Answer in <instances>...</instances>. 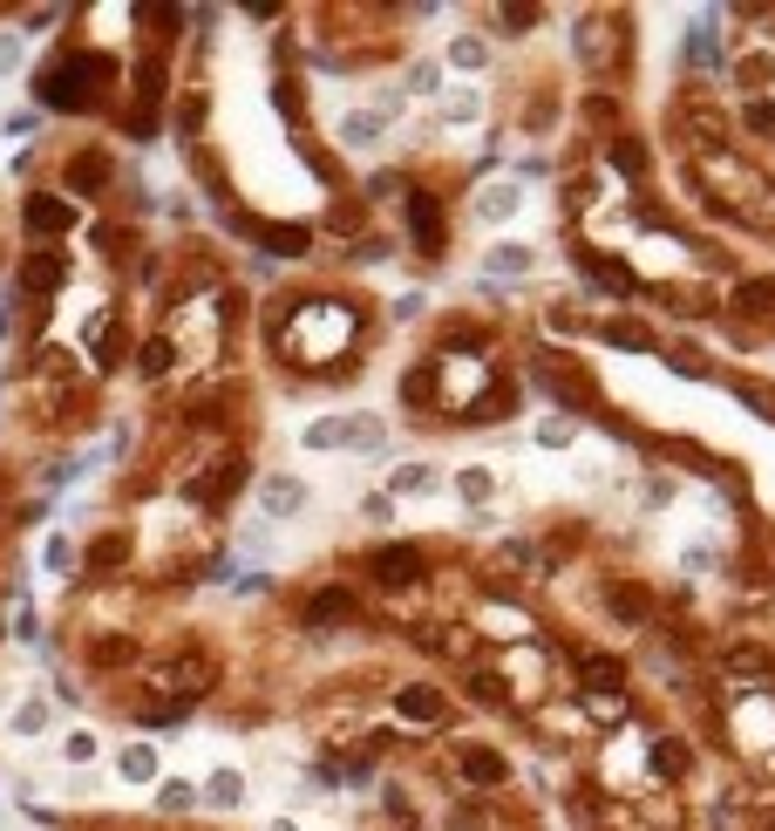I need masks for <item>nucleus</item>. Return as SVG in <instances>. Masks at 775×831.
<instances>
[{
	"label": "nucleus",
	"instance_id": "obj_23",
	"mask_svg": "<svg viewBox=\"0 0 775 831\" xmlns=\"http://www.w3.org/2000/svg\"><path fill=\"white\" fill-rule=\"evenodd\" d=\"M96 757H103V736H96V729H68V736H62V764H68V770L96 764Z\"/></svg>",
	"mask_w": 775,
	"mask_h": 831
},
{
	"label": "nucleus",
	"instance_id": "obj_8",
	"mask_svg": "<svg viewBox=\"0 0 775 831\" xmlns=\"http://www.w3.org/2000/svg\"><path fill=\"white\" fill-rule=\"evenodd\" d=\"M347 620H360V600L347 586H320V593H306V627H347Z\"/></svg>",
	"mask_w": 775,
	"mask_h": 831
},
{
	"label": "nucleus",
	"instance_id": "obj_5",
	"mask_svg": "<svg viewBox=\"0 0 775 831\" xmlns=\"http://www.w3.org/2000/svg\"><path fill=\"white\" fill-rule=\"evenodd\" d=\"M62 280H68V253L62 246H28V259H21V300L62 294Z\"/></svg>",
	"mask_w": 775,
	"mask_h": 831
},
{
	"label": "nucleus",
	"instance_id": "obj_27",
	"mask_svg": "<svg viewBox=\"0 0 775 831\" xmlns=\"http://www.w3.org/2000/svg\"><path fill=\"white\" fill-rule=\"evenodd\" d=\"M489 491H497V478H489V470H483V464H470V470H456V498H463V504H483Z\"/></svg>",
	"mask_w": 775,
	"mask_h": 831
},
{
	"label": "nucleus",
	"instance_id": "obj_37",
	"mask_svg": "<svg viewBox=\"0 0 775 831\" xmlns=\"http://www.w3.org/2000/svg\"><path fill=\"white\" fill-rule=\"evenodd\" d=\"M612 157H620V171H646V150H633V143H620Z\"/></svg>",
	"mask_w": 775,
	"mask_h": 831
},
{
	"label": "nucleus",
	"instance_id": "obj_21",
	"mask_svg": "<svg viewBox=\"0 0 775 831\" xmlns=\"http://www.w3.org/2000/svg\"><path fill=\"white\" fill-rule=\"evenodd\" d=\"M517 205H524V191H517V184H489V191L476 198V219H489V225H504V219H510Z\"/></svg>",
	"mask_w": 775,
	"mask_h": 831
},
{
	"label": "nucleus",
	"instance_id": "obj_12",
	"mask_svg": "<svg viewBox=\"0 0 775 831\" xmlns=\"http://www.w3.org/2000/svg\"><path fill=\"white\" fill-rule=\"evenodd\" d=\"M109 184V157L103 150H82V157H68V184H62V198L75 205L82 191H103Z\"/></svg>",
	"mask_w": 775,
	"mask_h": 831
},
{
	"label": "nucleus",
	"instance_id": "obj_33",
	"mask_svg": "<svg viewBox=\"0 0 775 831\" xmlns=\"http://www.w3.org/2000/svg\"><path fill=\"white\" fill-rule=\"evenodd\" d=\"M41 566H49V573H68V566H75V545H68V539H49V545H41Z\"/></svg>",
	"mask_w": 775,
	"mask_h": 831
},
{
	"label": "nucleus",
	"instance_id": "obj_17",
	"mask_svg": "<svg viewBox=\"0 0 775 831\" xmlns=\"http://www.w3.org/2000/svg\"><path fill=\"white\" fill-rule=\"evenodd\" d=\"M82 566H89V573H116V566H130V532L89 539V552H82Z\"/></svg>",
	"mask_w": 775,
	"mask_h": 831
},
{
	"label": "nucleus",
	"instance_id": "obj_31",
	"mask_svg": "<svg viewBox=\"0 0 775 831\" xmlns=\"http://www.w3.org/2000/svg\"><path fill=\"white\" fill-rule=\"evenodd\" d=\"M408 89H416V96H442V62H416V68H408Z\"/></svg>",
	"mask_w": 775,
	"mask_h": 831
},
{
	"label": "nucleus",
	"instance_id": "obj_34",
	"mask_svg": "<svg viewBox=\"0 0 775 831\" xmlns=\"http://www.w3.org/2000/svg\"><path fill=\"white\" fill-rule=\"evenodd\" d=\"M360 519H367V525H388V519H395V498H388V491H381V498H360Z\"/></svg>",
	"mask_w": 775,
	"mask_h": 831
},
{
	"label": "nucleus",
	"instance_id": "obj_6",
	"mask_svg": "<svg viewBox=\"0 0 775 831\" xmlns=\"http://www.w3.org/2000/svg\"><path fill=\"white\" fill-rule=\"evenodd\" d=\"M259 511H266V525L300 519V511H306V484L286 478V470H266V478H259Z\"/></svg>",
	"mask_w": 775,
	"mask_h": 831
},
{
	"label": "nucleus",
	"instance_id": "obj_3",
	"mask_svg": "<svg viewBox=\"0 0 775 831\" xmlns=\"http://www.w3.org/2000/svg\"><path fill=\"white\" fill-rule=\"evenodd\" d=\"M21 225H28L34 246H55V239H68V232L82 225V205H68L62 191H28L21 198Z\"/></svg>",
	"mask_w": 775,
	"mask_h": 831
},
{
	"label": "nucleus",
	"instance_id": "obj_25",
	"mask_svg": "<svg viewBox=\"0 0 775 831\" xmlns=\"http://www.w3.org/2000/svg\"><path fill=\"white\" fill-rule=\"evenodd\" d=\"M489 62V42H483V34H456V42H449V68H483Z\"/></svg>",
	"mask_w": 775,
	"mask_h": 831
},
{
	"label": "nucleus",
	"instance_id": "obj_20",
	"mask_svg": "<svg viewBox=\"0 0 775 831\" xmlns=\"http://www.w3.org/2000/svg\"><path fill=\"white\" fill-rule=\"evenodd\" d=\"M143 648L130 641V635H103V641H89V668H130Z\"/></svg>",
	"mask_w": 775,
	"mask_h": 831
},
{
	"label": "nucleus",
	"instance_id": "obj_4",
	"mask_svg": "<svg viewBox=\"0 0 775 831\" xmlns=\"http://www.w3.org/2000/svg\"><path fill=\"white\" fill-rule=\"evenodd\" d=\"M408 239H416L422 259H442L449 253V225H442V205L429 191H408Z\"/></svg>",
	"mask_w": 775,
	"mask_h": 831
},
{
	"label": "nucleus",
	"instance_id": "obj_24",
	"mask_svg": "<svg viewBox=\"0 0 775 831\" xmlns=\"http://www.w3.org/2000/svg\"><path fill=\"white\" fill-rule=\"evenodd\" d=\"M483 273H497V280H510V273H530V253L504 239V246H489V253H483Z\"/></svg>",
	"mask_w": 775,
	"mask_h": 831
},
{
	"label": "nucleus",
	"instance_id": "obj_15",
	"mask_svg": "<svg viewBox=\"0 0 775 831\" xmlns=\"http://www.w3.org/2000/svg\"><path fill=\"white\" fill-rule=\"evenodd\" d=\"M171 362H177V341H171V334L137 341V375H143V382H163V375H171Z\"/></svg>",
	"mask_w": 775,
	"mask_h": 831
},
{
	"label": "nucleus",
	"instance_id": "obj_22",
	"mask_svg": "<svg viewBox=\"0 0 775 831\" xmlns=\"http://www.w3.org/2000/svg\"><path fill=\"white\" fill-rule=\"evenodd\" d=\"M157 811H163V818H184V811H197V784H184V777H163V784H157Z\"/></svg>",
	"mask_w": 775,
	"mask_h": 831
},
{
	"label": "nucleus",
	"instance_id": "obj_2",
	"mask_svg": "<svg viewBox=\"0 0 775 831\" xmlns=\"http://www.w3.org/2000/svg\"><path fill=\"white\" fill-rule=\"evenodd\" d=\"M109 89H116V68L89 49H62L34 68V103L55 116H89V109H103Z\"/></svg>",
	"mask_w": 775,
	"mask_h": 831
},
{
	"label": "nucleus",
	"instance_id": "obj_28",
	"mask_svg": "<svg viewBox=\"0 0 775 831\" xmlns=\"http://www.w3.org/2000/svg\"><path fill=\"white\" fill-rule=\"evenodd\" d=\"M476 116H483V96H476V89H456V96L442 103V124H449V130H456V124H476Z\"/></svg>",
	"mask_w": 775,
	"mask_h": 831
},
{
	"label": "nucleus",
	"instance_id": "obj_19",
	"mask_svg": "<svg viewBox=\"0 0 775 831\" xmlns=\"http://www.w3.org/2000/svg\"><path fill=\"white\" fill-rule=\"evenodd\" d=\"M456 764H463L470 784H504V777H510V764L497 757V749H476V743H463V757H456Z\"/></svg>",
	"mask_w": 775,
	"mask_h": 831
},
{
	"label": "nucleus",
	"instance_id": "obj_30",
	"mask_svg": "<svg viewBox=\"0 0 775 831\" xmlns=\"http://www.w3.org/2000/svg\"><path fill=\"white\" fill-rule=\"evenodd\" d=\"M388 444V423H375V416H354V444L347 450H381Z\"/></svg>",
	"mask_w": 775,
	"mask_h": 831
},
{
	"label": "nucleus",
	"instance_id": "obj_36",
	"mask_svg": "<svg viewBox=\"0 0 775 831\" xmlns=\"http://www.w3.org/2000/svg\"><path fill=\"white\" fill-rule=\"evenodd\" d=\"M422 307H429V300H422V294H401V300H395V307H388V313H395V321H416V313H422Z\"/></svg>",
	"mask_w": 775,
	"mask_h": 831
},
{
	"label": "nucleus",
	"instance_id": "obj_29",
	"mask_svg": "<svg viewBox=\"0 0 775 831\" xmlns=\"http://www.w3.org/2000/svg\"><path fill=\"white\" fill-rule=\"evenodd\" d=\"M21 62H28V42L14 28H0V83H8V75H21Z\"/></svg>",
	"mask_w": 775,
	"mask_h": 831
},
{
	"label": "nucleus",
	"instance_id": "obj_7",
	"mask_svg": "<svg viewBox=\"0 0 775 831\" xmlns=\"http://www.w3.org/2000/svg\"><path fill=\"white\" fill-rule=\"evenodd\" d=\"M367 579H375V586H388V593L416 586V579H422V552H416V545H381L375 560H367Z\"/></svg>",
	"mask_w": 775,
	"mask_h": 831
},
{
	"label": "nucleus",
	"instance_id": "obj_14",
	"mask_svg": "<svg viewBox=\"0 0 775 831\" xmlns=\"http://www.w3.org/2000/svg\"><path fill=\"white\" fill-rule=\"evenodd\" d=\"M197 798L212 805V811H238V805H245V770H232V764H225V770H212Z\"/></svg>",
	"mask_w": 775,
	"mask_h": 831
},
{
	"label": "nucleus",
	"instance_id": "obj_32",
	"mask_svg": "<svg viewBox=\"0 0 775 831\" xmlns=\"http://www.w3.org/2000/svg\"><path fill=\"white\" fill-rule=\"evenodd\" d=\"M742 307H749V313H775V280H749V287H742Z\"/></svg>",
	"mask_w": 775,
	"mask_h": 831
},
{
	"label": "nucleus",
	"instance_id": "obj_26",
	"mask_svg": "<svg viewBox=\"0 0 775 831\" xmlns=\"http://www.w3.org/2000/svg\"><path fill=\"white\" fill-rule=\"evenodd\" d=\"M8 729H14V736H41V729H49V702L28 695V702L14 709V716H8Z\"/></svg>",
	"mask_w": 775,
	"mask_h": 831
},
{
	"label": "nucleus",
	"instance_id": "obj_35",
	"mask_svg": "<svg viewBox=\"0 0 775 831\" xmlns=\"http://www.w3.org/2000/svg\"><path fill=\"white\" fill-rule=\"evenodd\" d=\"M14 307H21V294H0V341H14Z\"/></svg>",
	"mask_w": 775,
	"mask_h": 831
},
{
	"label": "nucleus",
	"instance_id": "obj_9",
	"mask_svg": "<svg viewBox=\"0 0 775 831\" xmlns=\"http://www.w3.org/2000/svg\"><path fill=\"white\" fill-rule=\"evenodd\" d=\"M395 716H401V723H429V729H435V723L449 716V702H442L429 682H408V689H395Z\"/></svg>",
	"mask_w": 775,
	"mask_h": 831
},
{
	"label": "nucleus",
	"instance_id": "obj_39",
	"mask_svg": "<svg viewBox=\"0 0 775 831\" xmlns=\"http://www.w3.org/2000/svg\"><path fill=\"white\" fill-rule=\"evenodd\" d=\"M266 831H300V824H293V818H272V824H266Z\"/></svg>",
	"mask_w": 775,
	"mask_h": 831
},
{
	"label": "nucleus",
	"instance_id": "obj_10",
	"mask_svg": "<svg viewBox=\"0 0 775 831\" xmlns=\"http://www.w3.org/2000/svg\"><path fill=\"white\" fill-rule=\"evenodd\" d=\"M381 137H388V124H381L375 109H347L341 124H334V143H341V150H375Z\"/></svg>",
	"mask_w": 775,
	"mask_h": 831
},
{
	"label": "nucleus",
	"instance_id": "obj_1",
	"mask_svg": "<svg viewBox=\"0 0 775 831\" xmlns=\"http://www.w3.org/2000/svg\"><path fill=\"white\" fill-rule=\"evenodd\" d=\"M272 348L286 369L347 375L360 348V307L354 300H272Z\"/></svg>",
	"mask_w": 775,
	"mask_h": 831
},
{
	"label": "nucleus",
	"instance_id": "obj_13",
	"mask_svg": "<svg viewBox=\"0 0 775 831\" xmlns=\"http://www.w3.org/2000/svg\"><path fill=\"white\" fill-rule=\"evenodd\" d=\"M300 444H306V450H347V444H354V416H313V423L300 429Z\"/></svg>",
	"mask_w": 775,
	"mask_h": 831
},
{
	"label": "nucleus",
	"instance_id": "obj_40",
	"mask_svg": "<svg viewBox=\"0 0 775 831\" xmlns=\"http://www.w3.org/2000/svg\"><path fill=\"white\" fill-rule=\"evenodd\" d=\"M0 641H8V627H0Z\"/></svg>",
	"mask_w": 775,
	"mask_h": 831
},
{
	"label": "nucleus",
	"instance_id": "obj_18",
	"mask_svg": "<svg viewBox=\"0 0 775 831\" xmlns=\"http://www.w3.org/2000/svg\"><path fill=\"white\" fill-rule=\"evenodd\" d=\"M116 777H122V784H157V743H122Z\"/></svg>",
	"mask_w": 775,
	"mask_h": 831
},
{
	"label": "nucleus",
	"instance_id": "obj_16",
	"mask_svg": "<svg viewBox=\"0 0 775 831\" xmlns=\"http://www.w3.org/2000/svg\"><path fill=\"white\" fill-rule=\"evenodd\" d=\"M442 478H435V464H395L388 470V498H429Z\"/></svg>",
	"mask_w": 775,
	"mask_h": 831
},
{
	"label": "nucleus",
	"instance_id": "obj_38",
	"mask_svg": "<svg viewBox=\"0 0 775 831\" xmlns=\"http://www.w3.org/2000/svg\"><path fill=\"white\" fill-rule=\"evenodd\" d=\"M449 831H483V818H476V811H470V805H463V811H456V818H449Z\"/></svg>",
	"mask_w": 775,
	"mask_h": 831
},
{
	"label": "nucleus",
	"instance_id": "obj_11",
	"mask_svg": "<svg viewBox=\"0 0 775 831\" xmlns=\"http://www.w3.org/2000/svg\"><path fill=\"white\" fill-rule=\"evenodd\" d=\"M245 232H252V246H266L279 259H306V246H313L306 225H245Z\"/></svg>",
	"mask_w": 775,
	"mask_h": 831
}]
</instances>
